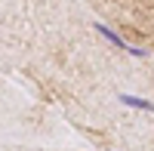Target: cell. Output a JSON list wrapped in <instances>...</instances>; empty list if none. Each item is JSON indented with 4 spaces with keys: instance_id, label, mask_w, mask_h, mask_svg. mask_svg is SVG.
Instances as JSON below:
<instances>
[{
    "instance_id": "7a4b0ae2",
    "label": "cell",
    "mask_w": 154,
    "mask_h": 151,
    "mask_svg": "<svg viewBox=\"0 0 154 151\" xmlns=\"http://www.w3.org/2000/svg\"><path fill=\"white\" fill-rule=\"evenodd\" d=\"M120 102L130 105V108H139V111H148V114H154V102H148V99H139L133 93H120Z\"/></svg>"
},
{
    "instance_id": "6da1fadb",
    "label": "cell",
    "mask_w": 154,
    "mask_h": 151,
    "mask_svg": "<svg viewBox=\"0 0 154 151\" xmlns=\"http://www.w3.org/2000/svg\"><path fill=\"white\" fill-rule=\"evenodd\" d=\"M96 31H99V37H105L108 43H114L117 49H123V53H130V56H136V59H145V56H148V49L126 43V40H123V37H120L117 31H111V28H108V25H99V22H96Z\"/></svg>"
}]
</instances>
